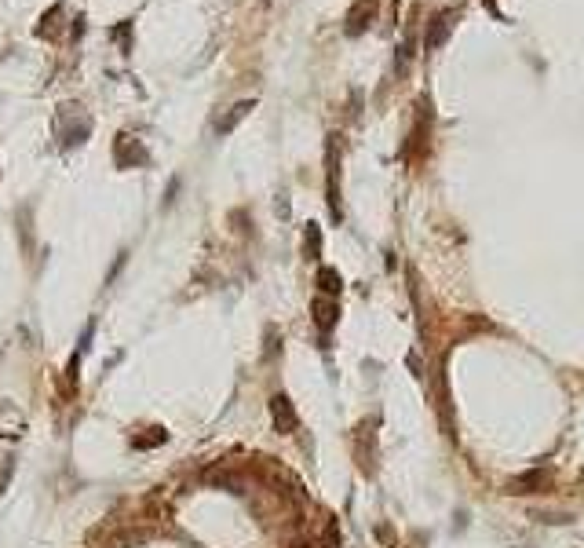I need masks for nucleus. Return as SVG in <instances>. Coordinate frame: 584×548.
I'll use <instances>...</instances> for the list:
<instances>
[{
  "instance_id": "10",
  "label": "nucleus",
  "mask_w": 584,
  "mask_h": 548,
  "mask_svg": "<svg viewBox=\"0 0 584 548\" xmlns=\"http://www.w3.org/2000/svg\"><path fill=\"white\" fill-rule=\"evenodd\" d=\"M446 34H449V15H438V19L431 22V29H428L424 44H428V48H438V44L446 41Z\"/></svg>"
},
{
  "instance_id": "5",
  "label": "nucleus",
  "mask_w": 584,
  "mask_h": 548,
  "mask_svg": "<svg viewBox=\"0 0 584 548\" xmlns=\"http://www.w3.org/2000/svg\"><path fill=\"white\" fill-rule=\"evenodd\" d=\"M336 318H340L336 300H333V296H318V300H314V322H318V329L329 333V329L336 326Z\"/></svg>"
},
{
  "instance_id": "8",
  "label": "nucleus",
  "mask_w": 584,
  "mask_h": 548,
  "mask_svg": "<svg viewBox=\"0 0 584 548\" xmlns=\"http://www.w3.org/2000/svg\"><path fill=\"white\" fill-rule=\"evenodd\" d=\"M252 106H256V99H245V103H234V106H231V114H226V117H223V121L216 124V132H219V136H226V132H231V128H234V124H238L241 117H245V114H249V110H252Z\"/></svg>"
},
{
  "instance_id": "7",
  "label": "nucleus",
  "mask_w": 584,
  "mask_h": 548,
  "mask_svg": "<svg viewBox=\"0 0 584 548\" xmlns=\"http://www.w3.org/2000/svg\"><path fill=\"white\" fill-rule=\"evenodd\" d=\"M544 482H548V475H544L541 468H533V472L515 475V479L508 482V490H511V493H533V490H541Z\"/></svg>"
},
{
  "instance_id": "6",
  "label": "nucleus",
  "mask_w": 584,
  "mask_h": 548,
  "mask_svg": "<svg viewBox=\"0 0 584 548\" xmlns=\"http://www.w3.org/2000/svg\"><path fill=\"white\" fill-rule=\"evenodd\" d=\"M372 11H377V4H372V0H358V4L351 8V15H347V34H351V37H358L362 29L369 26L365 19H372Z\"/></svg>"
},
{
  "instance_id": "12",
  "label": "nucleus",
  "mask_w": 584,
  "mask_h": 548,
  "mask_svg": "<svg viewBox=\"0 0 584 548\" xmlns=\"http://www.w3.org/2000/svg\"><path fill=\"white\" fill-rule=\"evenodd\" d=\"M165 439H168V435L157 428V435H143V439H136V446H139V449H146V446H161Z\"/></svg>"
},
{
  "instance_id": "4",
  "label": "nucleus",
  "mask_w": 584,
  "mask_h": 548,
  "mask_svg": "<svg viewBox=\"0 0 584 548\" xmlns=\"http://www.w3.org/2000/svg\"><path fill=\"white\" fill-rule=\"evenodd\" d=\"M326 165H329V208H333V219H340V190H336V136L329 139V150H326Z\"/></svg>"
},
{
  "instance_id": "1",
  "label": "nucleus",
  "mask_w": 584,
  "mask_h": 548,
  "mask_svg": "<svg viewBox=\"0 0 584 548\" xmlns=\"http://www.w3.org/2000/svg\"><path fill=\"white\" fill-rule=\"evenodd\" d=\"M92 132V117L80 110L77 103H66L59 114V136H62V147H77V143H85Z\"/></svg>"
},
{
  "instance_id": "3",
  "label": "nucleus",
  "mask_w": 584,
  "mask_h": 548,
  "mask_svg": "<svg viewBox=\"0 0 584 548\" xmlns=\"http://www.w3.org/2000/svg\"><path fill=\"white\" fill-rule=\"evenodd\" d=\"M113 157H117L121 168H136V165H146V150L136 136H117V147H113Z\"/></svg>"
},
{
  "instance_id": "11",
  "label": "nucleus",
  "mask_w": 584,
  "mask_h": 548,
  "mask_svg": "<svg viewBox=\"0 0 584 548\" xmlns=\"http://www.w3.org/2000/svg\"><path fill=\"white\" fill-rule=\"evenodd\" d=\"M307 256H311V260H318V256H321V231H318V223H307Z\"/></svg>"
},
{
  "instance_id": "9",
  "label": "nucleus",
  "mask_w": 584,
  "mask_h": 548,
  "mask_svg": "<svg viewBox=\"0 0 584 548\" xmlns=\"http://www.w3.org/2000/svg\"><path fill=\"white\" fill-rule=\"evenodd\" d=\"M318 285H321V293H326V296H340V289H344V278H340L333 267H321V271H318Z\"/></svg>"
},
{
  "instance_id": "2",
  "label": "nucleus",
  "mask_w": 584,
  "mask_h": 548,
  "mask_svg": "<svg viewBox=\"0 0 584 548\" xmlns=\"http://www.w3.org/2000/svg\"><path fill=\"white\" fill-rule=\"evenodd\" d=\"M270 421H274V431H282V435H292L300 428V417H296V410H292V402H289V395H270Z\"/></svg>"
}]
</instances>
